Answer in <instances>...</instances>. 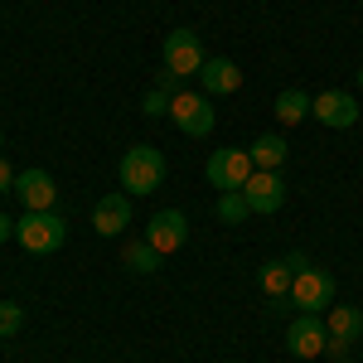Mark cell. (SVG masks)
Wrapping results in <instances>:
<instances>
[{"mask_svg": "<svg viewBox=\"0 0 363 363\" xmlns=\"http://www.w3.org/2000/svg\"><path fill=\"white\" fill-rule=\"evenodd\" d=\"M121 184H126L131 199L155 194V189L165 184V155H160L155 145H131V150L121 155Z\"/></svg>", "mask_w": 363, "mask_h": 363, "instance_id": "6da1fadb", "label": "cell"}, {"mask_svg": "<svg viewBox=\"0 0 363 363\" xmlns=\"http://www.w3.org/2000/svg\"><path fill=\"white\" fill-rule=\"evenodd\" d=\"M15 238H20V247H25V252L44 257V252L63 247L68 228H63V218H58L54 208H25V218H15Z\"/></svg>", "mask_w": 363, "mask_h": 363, "instance_id": "7a4b0ae2", "label": "cell"}, {"mask_svg": "<svg viewBox=\"0 0 363 363\" xmlns=\"http://www.w3.org/2000/svg\"><path fill=\"white\" fill-rule=\"evenodd\" d=\"M169 116H174V126L184 131V136L203 140L208 131H213V107H208V92H174L169 97Z\"/></svg>", "mask_w": 363, "mask_h": 363, "instance_id": "3957f363", "label": "cell"}, {"mask_svg": "<svg viewBox=\"0 0 363 363\" xmlns=\"http://www.w3.org/2000/svg\"><path fill=\"white\" fill-rule=\"evenodd\" d=\"M335 301V277L320 272V267H306L301 277L291 281V306H301V315H325Z\"/></svg>", "mask_w": 363, "mask_h": 363, "instance_id": "277c9868", "label": "cell"}, {"mask_svg": "<svg viewBox=\"0 0 363 363\" xmlns=\"http://www.w3.org/2000/svg\"><path fill=\"white\" fill-rule=\"evenodd\" d=\"M252 155L247 150H213L208 155V184L218 189V194H228V189H242L252 179Z\"/></svg>", "mask_w": 363, "mask_h": 363, "instance_id": "5b68a950", "label": "cell"}, {"mask_svg": "<svg viewBox=\"0 0 363 363\" xmlns=\"http://www.w3.org/2000/svg\"><path fill=\"white\" fill-rule=\"evenodd\" d=\"M165 68L169 73H199L203 68V44H199L194 29H169L165 34Z\"/></svg>", "mask_w": 363, "mask_h": 363, "instance_id": "8992f818", "label": "cell"}, {"mask_svg": "<svg viewBox=\"0 0 363 363\" xmlns=\"http://www.w3.org/2000/svg\"><path fill=\"white\" fill-rule=\"evenodd\" d=\"M184 238H189V218H184L179 208H160V213L150 218V228H145V242L160 252V257L179 252V247H184Z\"/></svg>", "mask_w": 363, "mask_h": 363, "instance_id": "52a82bcc", "label": "cell"}, {"mask_svg": "<svg viewBox=\"0 0 363 363\" xmlns=\"http://www.w3.org/2000/svg\"><path fill=\"white\" fill-rule=\"evenodd\" d=\"M310 116L335 126V131H349L359 121V97L354 92H320V97H310Z\"/></svg>", "mask_w": 363, "mask_h": 363, "instance_id": "ba28073f", "label": "cell"}, {"mask_svg": "<svg viewBox=\"0 0 363 363\" xmlns=\"http://www.w3.org/2000/svg\"><path fill=\"white\" fill-rule=\"evenodd\" d=\"M325 344H330V330H325L320 315H301V320H291V330H286V349H291L296 359H320Z\"/></svg>", "mask_w": 363, "mask_h": 363, "instance_id": "9c48e42d", "label": "cell"}, {"mask_svg": "<svg viewBox=\"0 0 363 363\" xmlns=\"http://www.w3.org/2000/svg\"><path fill=\"white\" fill-rule=\"evenodd\" d=\"M242 194H247L252 213H277L281 203H286V184H281L277 169H252V179L242 184Z\"/></svg>", "mask_w": 363, "mask_h": 363, "instance_id": "30bf717a", "label": "cell"}, {"mask_svg": "<svg viewBox=\"0 0 363 363\" xmlns=\"http://www.w3.org/2000/svg\"><path fill=\"white\" fill-rule=\"evenodd\" d=\"M15 199L25 203V208H54L58 199V184L49 169H20L15 174Z\"/></svg>", "mask_w": 363, "mask_h": 363, "instance_id": "8fae6325", "label": "cell"}, {"mask_svg": "<svg viewBox=\"0 0 363 363\" xmlns=\"http://www.w3.org/2000/svg\"><path fill=\"white\" fill-rule=\"evenodd\" d=\"M126 223H131V194H107V199H97V208H92V228H97L102 238L126 233Z\"/></svg>", "mask_w": 363, "mask_h": 363, "instance_id": "7c38bea8", "label": "cell"}, {"mask_svg": "<svg viewBox=\"0 0 363 363\" xmlns=\"http://www.w3.org/2000/svg\"><path fill=\"white\" fill-rule=\"evenodd\" d=\"M199 78H203V92L223 97V92H238V87H242V68H238L233 58H203Z\"/></svg>", "mask_w": 363, "mask_h": 363, "instance_id": "4fadbf2b", "label": "cell"}, {"mask_svg": "<svg viewBox=\"0 0 363 363\" xmlns=\"http://www.w3.org/2000/svg\"><path fill=\"white\" fill-rule=\"evenodd\" d=\"M325 330H330V339H354L363 335V310L359 306H330L325 310Z\"/></svg>", "mask_w": 363, "mask_h": 363, "instance_id": "5bb4252c", "label": "cell"}, {"mask_svg": "<svg viewBox=\"0 0 363 363\" xmlns=\"http://www.w3.org/2000/svg\"><path fill=\"white\" fill-rule=\"evenodd\" d=\"M291 281H296V272H291L286 257H277V262L262 267V291H267V301H291Z\"/></svg>", "mask_w": 363, "mask_h": 363, "instance_id": "9a60e30c", "label": "cell"}, {"mask_svg": "<svg viewBox=\"0 0 363 363\" xmlns=\"http://www.w3.org/2000/svg\"><path fill=\"white\" fill-rule=\"evenodd\" d=\"M247 155H252V165H257V169H281V165H286V136L267 131V136L252 140Z\"/></svg>", "mask_w": 363, "mask_h": 363, "instance_id": "2e32d148", "label": "cell"}, {"mask_svg": "<svg viewBox=\"0 0 363 363\" xmlns=\"http://www.w3.org/2000/svg\"><path fill=\"white\" fill-rule=\"evenodd\" d=\"M272 112H277L286 126H296V121H306V116H310V97L301 92V87H286V92L277 97V107H272Z\"/></svg>", "mask_w": 363, "mask_h": 363, "instance_id": "e0dca14e", "label": "cell"}, {"mask_svg": "<svg viewBox=\"0 0 363 363\" xmlns=\"http://www.w3.org/2000/svg\"><path fill=\"white\" fill-rule=\"evenodd\" d=\"M121 262H126V272H136V277H150V272H160V252L150 247V242H131V247L121 252Z\"/></svg>", "mask_w": 363, "mask_h": 363, "instance_id": "ac0fdd59", "label": "cell"}, {"mask_svg": "<svg viewBox=\"0 0 363 363\" xmlns=\"http://www.w3.org/2000/svg\"><path fill=\"white\" fill-rule=\"evenodd\" d=\"M213 213H218V223H242V218L252 213V208H247V194H242V189L218 194V208H213Z\"/></svg>", "mask_w": 363, "mask_h": 363, "instance_id": "d6986e66", "label": "cell"}, {"mask_svg": "<svg viewBox=\"0 0 363 363\" xmlns=\"http://www.w3.org/2000/svg\"><path fill=\"white\" fill-rule=\"evenodd\" d=\"M20 330H25V310L15 301H0V339H15Z\"/></svg>", "mask_w": 363, "mask_h": 363, "instance_id": "ffe728a7", "label": "cell"}, {"mask_svg": "<svg viewBox=\"0 0 363 363\" xmlns=\"http://www.w3.org/2000/svg\"><path fill=\"white\" fill-rule=\"evenodd\" d=\"M140 112H145V116H169V92L150 87V92H145V102H140Z\"/></svg>", "mask_w": 363, "mask_h": 363, "instance_id": "44dd1931", "label": "cell"}, {"mask_svg": "<svg viewBox=\"0 0 363 363\" xmlns=\"http://www.w3.org/2000/svg\"><path fill=\"white\" fill-rule=\"evenodd\" d=\"M174 83H179V73H169V68H160V78H155V87H160V92H169V97H174Z\"/></svg>", "mask_w": 363, "mask_h": 363, "instance_id": "7402d4cb", "label": "cell"}, {"mask_svg": "<svg viewBox=\"0 0 363 363\" xmlns=\"http://www.w3.org/2000/svg\"><path fill=\"white\" fill-rule=\"evenodd\" d=\"M10 189H15V169L0 160V194H10Z\"/></svg>", "mask_w": 363, "mask_h": 363, "instance_id": "603a6c76", "label": "cell"}, {"mask_svg": "<svg viewBox=\"0 0 363 363\" xmlns=\"http://www.w3.org/2000/svg\"><path fill=\"white\" fill-rule=\"evenodd\" d=\"M5 238H15V218H10V213H0V242H5Z\"/></svg>", "mask_w": 363, "mask_h": 363, "instance_id": "cb8c5ba5", "label": "cell"}, {"mask_svg": "<svg viewBox=\"0 0 363 363\" xmlns=\"http://www.w3.org/2000/svg\"><path fill=\"white\" fill-rule=\"evenodd\" d=\"M359 87H363V68H359Z\"/></svg>", "mask_w": 363, "mask_h": 363, "instance_id": "d4e9b609", "label": "cell"}, {"mask_svg": "<svg viewBox=\"0 0 363 363\" xmlns=\"http://www.w3.org/2000/svg\"><path fill=\"white\" fill-rule=\"evenodd\" d=\"M0 145H5V136H0Z\"/></svg>", "mask_w": 363, "mask_h": 363, "instance_id": "484cf974", "label": "cell"}]
</instances>
